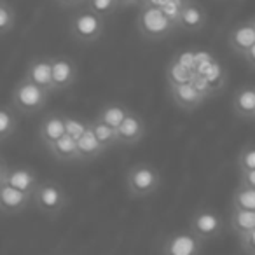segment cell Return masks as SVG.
<instances>
[{
	"label": "cell",
	"mask_w": 255,
	"mask_h": 255,
	"mask_svg": "<svg viewBox=\"0 0 255 255\" xmlns=\"http://www.w3.org/2000/svg\"><path fill=\"white\" fill-rule=\"evenodd\" d=\"M161 187V173L149 163L133 164L126 173V189L131 198H149Z\"/></svg>",
	"instance_id": "1"
},
{
	"label": "cell",
	"mask_w": 255,
	"mask_h": 255,
	"mask_svg": "<svg viewBox=\"0 0 255 255\" xmlns=\"http://www.w3.org/2000/svg\"><path fill=\"white\" fill-rule=\"evenodd\" d=\"M136 25L138 30L145 39L149 40H163L166 37H170L175 32V28H178L161 7L157 5L145 4L140 7V14L136 18Z\"/></svg>",
	"instance_id": "2"
},
{
	"label": "cell",
	"mask_w": 255,
	"mask_h": 255,
	"mask_svg": "<svg viewBox=\"0 0 255 255\" xmlns=\"http://www.w3.org/2000/svg\"><path fill=\"white\" fill-rule=\"evenodd\" d=\"M51 93L23 77L12 91L11 105L19 114H37L46 109Z\"/></svg>",
	"instance_id": "3"
},
{
	"label": "cell",
	"mask_w": 255,
	"mask_h": 255,
	"mask_svg": "<svg viewBox=\"0 0 255 255\" xmlns=\"http://www.w3.org/2000/svg\"><path fill=\"white\" fill-rule=\"evenodd\" d=\"M105 32V18L84 7L70 19V33L81 44H95Z\"/></svg>",
	"instance_id": "4"
},
{
	"label": "cell",
	"mask_w": 255,
	"mask_h": 255,
	"mask_svg": "<svg viewBox=\"0 0 255 255\" xmlns=\"http://www.w3.org/2000/svg\"><path fill=\"white\" fill-rule=\"evenodd\" d=\"M33 205L46 217H58L68 205V196L56 182H40L33 194Z\"/></svg>",
	"instance_id": "5"
},
{
	"label": "cell",
	"mask_w": 255,
	"mask_h": 255,
	"mask_svg": "<svg viewBox=\"0 0 255 255\" xmlns=\"http://www.w3.org/2000/svg\"><path fill=\"white\" fill-rule=\"evenodd\" d=\"M203 243L191 229L175 231L161 243V255H201Z\"/></svg>",
	"instance_id": "6"
},
{
	"label": "cell",
	"mask_w": 255,
	"mask_h": 255,
	"mask_svg": "<svg viewBox=\"0 0 255 255\" xmlns=\"http://www.w3.org/2000/svg\"><path fill=\"white\" fill-rule=\"evenodd\" d=\"M189 229L203 241L215 240L224 231L222 217L212 208H199L198 212L191 217Z\"/></svg>",
	"instance_id": "7"
},
{
	"label": "cell",
	"mask_w": 255,
	"mask_h": 255,
	"mask_svg": "<svg viewBox=\"0 0 255 255\" xmlns=\"http://www.w3.org/2000/svg\"><path fill=\"white\" fill-rule=\"evenodd\" d=\"M0 184H7L23 192L35 194L37 187L40 185V180L32 168H26V166L9 168L5 163H2V166H0Z\"/></svg>",
	"instance_id": "8"
},
{
	"label": "cell",
	"mask_w": 255,
	"mask_h": 255,
	"mask_svg": "<svg viewBox=\"0 0 255 255\" xmlns=\"http://www.w3.org/2000/svg\"><path fill=\"white\" fill-rule=\"evenodd\" d=\"M33 205V194L23 192L7 184H0V208L4 215H18Z\"/></svg>",
	"instance_id": "9"
},
{
	"label": "cell",
	"mask_w": 255,
	"mask_h": 255,
	"mask_svg": "<svg viewBox=\"0 0 255 255\" xmlns=\"http://www.w3.org/2000/svg\"><path fill=\"white\" fill-rule=\"evenodd\" d=\"M117 131V143L119 145H135L142 142L145 136V123L135 112H129L124 123L116 129Z\"/></svg>",
	"instance_id": "10"
},
{
	"label": "cell",
	"mask_w": 255,
	"mask_h": 255,
	"mask_svg": "<svg viewBox=\"0 0 255 255\" xmlns=\"http://www.w3.org/2000/svg\"><path fill=\"white\" fill-rule=\"evenodd\" d=\"M229 47L240 56H247V53L255 46V28L252 26L250 21L238 23L227 37Z\"/></svg>",
	"instance_id": "11"
},
{
	"label": "cell",
	"mask_w": 255,
	"mask_h": 255,
	"mask_svg": "<svg viewBox=\"0 0 255 255\" xmlns=\"http://www.w3.org/2000/svg\"><path fill=\"white\" fill-rule=\"evenodd\" d=\"M25 79L30 82L47 89L49 93H54V82H53V60L51 58H39L33 60L28 65L25 72Z\"/></svg>",
	"instance_id": "12"
},
{
	"label": "cell",
	"mask_w": 255,
	"mask_h": 255,
	"mask_svg": "<svg viewBox=\"0 0 255 255\" xmlns=\"http://www.w3.org/2000/svg\"><path fill=\"white\" fill-rule=\"evenodd\" d=\"M65 135H67V124H65V116H60V114H51L44 117L37 131V136L44 147L58 142Z\"/></svg>",
	"instance_id": "13"
},
{
	"label": "cell",
	"mask_w": 255,
	"mask_h": 255,
	"mask_svg": "<svg viewBox=\"0 0 255 255\" xmlns=\"http://www.w3.org/2000/svg\"><path fill=\"white\" fill-rule=\"evenodd\" d=\"M53 60V82L54 91H63L70 88L77 79V65L70 58L58 56L51 58Z\"/></svg>",
	"instance_id": "14"
},
{
	"label": "cell",
	"mask_w": 255,
	"mask_h": 255,
	"mask_svg": "<svg viewBox=\"0 0 255 255\" xmlns=\"http://www.w3.org/2000/svg\"><path fill=\"white\" fill-rule=\"evenodd\" d=\"M170 95H171V100L175 102V105L184 110H194L196 107H199L206 100L205 96L194 88L192 82L182 84V86H170Z\"/></svg>",
	"instance_id": "15"
},
{
	"label": "cell",
	"mask_w": 255,
	"mask_h": 255,
	"mask_svg": "<svg viewBox=\"0 0 255 255\" xmlns=\"http://www.w3.org/2000/svg\"><path fill=\"white\" fill-rule=\"evenodd\" d=\"M206 23V12L196 2H185L184 7H182V14L178 19V26H182L184 30L189 32H194V30H201Z\"/></svg>",
	"instance_id": "16"
},
{
	"label": "cell",
	"mask_w": 255,
	"mask_h": 255,
	"mask_svg": "<svg viewBox=\"0 0 255 255\" xmlns=\"http://www.w3.org/2000/svg\"><path fill=\"white\" fill-rule=\"evenodd\" d=\"M47 152L58 161H81V154H79L77 140H74L70 135H65L63 138H60L58 142L51 143L46 147Z\"/></svg>",
	"instance_id": "17"
},
{
	"label": "cell",
	"mask_w": 255,
	"mask_h": 255,
	"mask_svg": "<svg viewBox=\"0 0 255 255\" xmlns=\"http://www.w3.org/2000/svg\"><path fill=\"white\" fill-rule=\"evenodd\" d=\"M233 109L241 119H255V88H241L233 98Z\"/></svg>",
	"instance_id": "18"
},
{
	"label": "cell",
	"mask_w": 255,
	"mask_h": 255,
	"mask_svg": "<svg viewBox=\"0 0 255 255\" xmlns=\"http://www.w3.org/2000/svg\"><path fill=\"white\" fill-rule=\"evenodd\" d=\"M229 226L236 238H241L255 229V212L252 210H240L231 208L229 215Z\"/></svg>",
	"instance_id": "19"
},
{
	"label": "cell",
	"mask_w": 255,
	"mask_h": 255,
	"mask_svg": "<svg viewBox=\"0 0 255 255\" xmlns=\"http://www.w3.org/2000/svg\"><path fill=\"white\" fill-rule=\"evenodd\" d=\"M77 147H79V154H81V161H91L105 152V147L98 142L95 131H93L91 121H89L88 131L77 140Z\"/></svg>",
	"instance_id": "20"
},
{
	"label": "cell",
	"mask_w": 255,
	"mask_h": 255,
	"mask_svg": "<svg viewBox=\"0 0 255 255\" xmlns=\"http://www.w3.org/2000/svg\"><path fill=\"white\" fill-rule=\"evenodd\" d=\"M129 112H131V110H128L126 107L121 105V103H109V105L102 107V110L98 112L96 119L109 124V126H112L114 129H117V128L124 123V119H126Z\"/></svg>",
	"instance_id": "21"
},
{
	"label": "cell",
	"mask_w": 255,
	"mask_h": 255,
	"mask_svg": "<svg viewBox=\"0 0 255 255\" xmlns=\"http://www.w3.org/2000/svg\"><path fill=\"white\" fill-rule=\"evenodd\" d=\"M166 79H168V88L170 86L189 84V82H192L196 79V72L191 70V68H185L184 65H180L173 58L166 68Z\"/></svg>",
	"instance_id": "22"
},
{
	"label": "cell",
	"mask_w": 255,
	"mask_h": 255,
	"mask_svg": "<svg viewBox=\"0 0 255 255\" xmlns=\"http://www.w3.org/2000/svg\"><path fill=\"white\" fill-rule=\"evenodd\" d=\"M18 110L9 103L0 109V136L2 142L11 138V135H14L16 128H18Z\"/></svg>",
	"instance_id": "23"
},
{
	"label": "cell",
	"mask_w": 255,
	"mask_h": 255,
	"mask_svg": "<svg viewBox=\"0 0 255 255\" xmlns=\"http://www.w3.org/2000/svg\"><path fill=\"white\" fill-rule=\"evenodd\" d=\"M231 208L252 210V212H255V189L245 187V185H238V189L233 192Z\"/></svg>",
	"instance_id": "24"
},
{
	"label": "cell",
	"mask_w": 255,
	"mask_h": 255,
	"mask_svg": "<svg viewBox=\"0 0 255 255\" xmlns=\"http://www.w3.org/2000/svg\"><path fill=\"white\" fill-rule=\"evenodd\" d=\"M91 128H93V131H95L96 138H98V142L105 147V150L112 145H117V131L112 126L95 119V121H91Z\"/></svg>",
	"instance_id": "25"
},
{
	"label": "cell",
	"mask_w": 255,
	"mask_h": 255,
	"mask_svg": "<svg viewBox=\"0 0 255 255\" xmlns=\"http://www.w3.org/2000/svg\"><path fill=\"white\" fill-rule=\"evenodd\" d=\"M16 23V12L11 5L7 4V0L0 2V33L5 35L14 28Z\"/></svg>",
	"instance_id": "26"
},
{
	"label": "cell",
	"mask_w": 255,
	"mask_h": 255,
	"mask_svg": "<svg viewBox=\"0 0 255 255\" xmlns=\"http://www.w3.org/2000/svg\"><path fill=\"white\" fill-rule=\"evenodd\" d=\"M86 7L91 9L96 14H100L102 18H107V16L114 14L121 5L117 0H88V5H86Z\"/></svg>",
	"instance_id": "27"
},
{
	"label": "cell",
	"mask_w": 255,
	"mask_h": 255,
	"mask_svg": "<svg viewBox=\"0 0 255 255\" xmlns=\"http://www.w3.org/2000/svg\"><path fill=\"white\" fill-rule=\"evenodd\" d=\"M203 77L206 79V81L212 84V88L215 89V91H219L220 88H222L224 84H226V70L222 68V65H220V61H213L212 67L208 68V72H206Z\"/></svg>",
	"instance_id": "28"
},
{
	"label": "cell",
	"mask_w": 255,
	"mask_h": 255,
	"mask_svg": "<svg viewBox=\"0 0 255 255\" xmlns=\"http://www.w3.org/2000/svg\"><path fill=\"white\" fill-rule=\"evenodd\" d=\"M65 124H67V135H70L74 140H79L89 128V121H82L79 117L65 116Z\"/></svg>",
	"instance_id": "29"
},
{
	"label": "cell",
	"mask_w": 255,
	"mask_h": 255,
	"mask_svg": "<svg viewBox=\"0 0 255 255\" xmlns=\"http://www.w3.org/2000/svg\"><path fill=\"white\" fill-rule=\"evenodd\" d=\"M238 170L240 173L243 171L255 170V145H247L238 154Z\"/></svg>",
	"instance_id": "30"
},
{
	"label": "cell",
	"mask_w": 255,
	"mask_h": 255,
	"mask_svg": "<svg viewBox=\"0 0 255 255\" xmlns=\"http://www.w3.org/2000/svg\"><path fill=\"white\" fill-rule=\"evenodd\" d=\"M184 4H185V2H182V0H170V2H168L164 7H161L164 11V14H166L168 18H170L177 26H178V19H180L182 7H184Z\"/></svg>",
	"instance_id": "31"
},
{
	"label": "cell",
	"mask_w": 255,
	"mask_h": 255,
	"mask_svg": "<svg viewBox=\"0 0 255 255\" xmlns=\"http://www.w3.org/2000/svg\"><path fill=\"white\" fill-rule=\"evenodd\" d=\"M192 84H194V88L198 89V91L201 93V95L205 96V98H210V96H213L217 93L215 89L212 88V84H210V82L206 81V79L203 77V75L196 74V79L192 81Z\"/></svg>",
	"instance_id": "32"
},
{
	"label": "cell",
	"mask_w": 255,
	"mask_h": 255,
	"mask_svg": "<svg viewBox=\"0 0 255 255\" xmlns=\"http://www.w3.org/2000/svg\"><path fill=\"white\" fill-rule=\"evenodd\" d=\"M238 243H240L241 250L247 255H255V229L245 234V236L238 238Z\"/></svg>",
	"instance_id": "33"
},
{
	"label": "cell",
	"mask_w": 255,
	"mask_h": 255,
	"mask_svg": "<svg viewBox=\"0 0 255 255\" xmlns=\"http://www.w3.org/2000/svg\"><path fill=\"white\" fill-rule=\"evenodd\" d=\"M175 60L180 65H184L185 68H191L196 72V51H182L175 56Z\"/></svg>",
	"instance_id": "34"
},
{
	"label": "cell",
	"mask_w": 255,
	"mask_h": 255,
	"mask_svg": "<svg viewBox=\"0 0 255 255\" xmlns=\"http://www.w3.org/2000/svg\"><path fill=\"white\" fill-rule=\"evenodd\" d=\"M60 7H65V9H77V7H82V5H88V0H54Z\"/></svg>",
	"instance_id": "35"
},
{
	"label": "cell",
	"mask_w": 255,
	"mask_h": 255,
	"mask_svg": "<svg viewBox=\"0 0 255 255\" xmlns=\"http://www.w3.org/2000/svg\"><path fill=\"white\" fill-rule=\"evenodd\" d=\"M240 185L255 189V170L243 171V173H240Z\"/></svg>",
	"instance_id": "36"
},
{
	"label": "cell",
	"mask_w": 255,
	"mask_h": 255,
	"mask_svg": "<svg viewBox=\"0 0 255 255\" xmlns=\"http://www.w3.org/2000/svg\"><path fill=\"white\" fill-rule=\"evenodd\" d=\"M245 60L248 61V65H252V67L255 68V46L252 47L250 51H248V53H247V56H245Z\"/></svg>",
	"instance_id": "37"
},
{
	"label": "cell",
	"mask_w": 255,
	"mask_h": 255,
	"mask_svg": "<svg viewBox=\"0 0 255 255\" xmlns=\"http://www.w3.org/2000/svg\"><path fill=\"white\" fill-rule=\"evenodd\" d=\"M119 5H131V4H136L135 0H117Z\"/></svg>",
	"instance_id": "38"
},
{
	"label": "cell",
	"mask_w": 255,
	"mask_h": 255,
	"mask_svg": "<svg viewBox=\"0 0 255 255\" xmlns=\"http://www.w3.org/2000/svg\"><path fill=\"white\" fill-rule=\"evenodd\" d=\"M136 4H140V7H142V5H145V4H149L150 0H135Z\"/></svg>",
	"instance_id": "39"
},
{
	"label": "cell",
	"mask_w": 255,
	"mask_h": 255,
	"mask_svg": "<svg viewBox=\"0 0 255 255\" xmlns=\"http://www.w3.org/2000/svg\"><path fill=\"white\" fill-rule=\"evenodd\" d=\"M250 23H252V26L255 28V18H252V19H250Z\"/></svg>",
	"instance_id": "40"
},
{
	"label": "cell",
	"mask_w": 255,
	"mask_h": 255,
	"mask_svg": "<svg viewBox=\"0 0 255 255\" xmlns=\"http://www.w3.org/2000/svg\"><path fill=\"white\" fill-rule=\"evenodd\" d=\"M182 2H189V0H182Z\"/></svg>",
	"instance_id": "41"
}]
</instances>
